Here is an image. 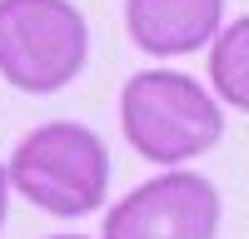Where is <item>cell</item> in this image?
Instances as JSON below:
<instances>
[{"mask_svg": "<svg viewBox=\"0 0 249 239\" xmlns=\"http://www.w3.org/2000/svg\"><path fill=\"white\" fill-rule=\"evenodd\" d=\"M5 179L35 209H45L55 219H80V214H95L105 205L110 150L90 125L50 120V125H35L15 145Z\"/></svg>", "mask_w": 249, "mask_h": 239, "instance_id": "cell-1", "label": "cell"}, {"mask_svg": "<svg viewBox=\"0 0 249 239\" xmlns=\"http://www.w3.org/2000/svg\"><path fill=\"white\" fill-rule=\"evenodd\" d=\"M124 139L155 165H184L219 145L224 115L190 75L179 70H144L124 80L120 95Z\"/></svg>", "mask_w": 249, "mask_h": 239, "instance_id": "cell-2", "label": "cell"}, {"mask_svg": "<svg viewBox=\"0 0 249 239\" xmlns=\"http://www.w3.org/2000/svg\"><path fill=\"white\" fill-rule=\"evenodd\" d=\"M85 60L90 25L70 0H0V75L15 90L55 95Z\"/></svg>", "mask_w": 249, "mask_h": 239, "instance_id": "cell-3", "label": "cell"}, {"mask_svg": "<svg viewBox=\"0 0 249 239\" xmlns=\"http://www.w3.org/2000/svg\"><path fill=\"white\" fill-rule=\"evenodd\" d=\"M219 234V189L204 174L175 170L140 185L105 214L100 239H214Z\"/></svg>", "mask_w": 249, "mask_h": 239, "instance_id": "cell-4", "label": "cell"}, {"mask_svg": "<svg viewBox=\"0 0 249 239\" xmlns=\"http://www.w3.org/2000/svg\"><path fill=\"white\" fill-rule=\"evenodd\" d=\"M224 0H124V30L150 55H190L210 45Z\"/></svg>", "mask_w": 249, "mask_h": 239, "instance_id": "cell-5", "label": "cell"}, {"mask_svg": "<svg viewBox=\"0 0 249 239\" xmlns=\"http://www.w3.org/2000/svg\"><path fill=\"white\" fill-rule=\"evenodd\" d=\"M210 75H214V90L234 110H249V20H234L230 30H214Z\"/></svg>", "mask_w": 249, "mask_h": 239, "instance_id": "cell-6", "label": "cell"}, {"mask_svg": "<svg viewBox=\"0 0 249 239\" xmlns=\"http://www.w3.org/2000/svg\"><path fill=\"white\" fill-rule=\"evenodd\" d=\"M5 214H10V179H5V165H0V229H5Z\"/></svg>", "mask_w": 249, "mask_h": 239, "instance_id": "cell-7", "label": "cell"}, {"mask_svg": "<svg viewBox=\"0 0 249 239\" xmlns=\"http://www.w3.org/2000/svg\"><path fill=\"white\" fill-rule=\"evenodd\" d=\"M50 239H85V234H50Z\"/></svg>", "mask_w": 249, "mask_h": 239, "instance_id": "cell-8", "label": "cell"}]
</instances>
